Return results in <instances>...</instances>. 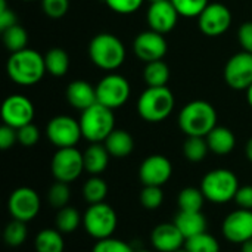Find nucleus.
<instances>
[{
	"label": "nucleus",
	"instance_id": "1",
	"mask_svg": "<svg viewBox=\"0 0 252 252\" xmlns=\"http://www.w3.org/2000/svg\"><path fill=\"white\" fill-rule=\"evenodd\" d=\"M6 72L9 78L18 86H24V87L34 86L47 72L44 56L28 47L10 53L6 63Z\"/></svg>",
	"mask_w": 252,
	"mask_h": 252
},
{
	"label": "nucleus",
	"instance_id": "2",
	"mask_svg": "<svg viewBox=\"0 0 252 252\" xmlns=\"http://www.w3.org/2000/svg\"><path fill=\"white\" fill-rule=\"evenodd\" d=\"M179 127L186 136L207 137L217 127V111L207 100H192L179 114Z\"/></svg>",
	"mask_w": 252,
	"mask_h": 252
},
{
	"label": "nucleus",
	"instance_id": "3",
	"mask_svg": "<svg viewBox=\"0 0 252 252\" xmlns=\"http://www.w3.org/2000/svg\"><path fill=\"white\" fill-rule=\"evenodd\" d=\"M124 43L111 32H100L90 40L89 58L100 69H118L126 61Z\"/></svg>",
	"mask_w": 252,
	"mask_h": 252
},
{
	"label": "nucleus",
	"instance_id": "4",
	"mask_svg": "<svg viewBox=\"0 0 252 252\" xmlns=\"http://www.w3.org/2000/svg\"><path fill=\"white\" fill-rule=\"evenodd\" d=\"M176 105L173 92L167 87H148L137 99V114L148 123L167 120Z\"/></svg>",
	"mask_w": 252,
	"mask_h": 252
},
{
	"label": "nucleus",
	"instance_id": "5",
	"mask_svg": "<svg viewBox=\"0 0 252 252\" xmlns=\"http://www.w3.org/2000/svg\"><path fill=\"white\" fill-rule=\"evenodd\" d=\"M80 127L83 137L90 143H102L115 130L114 111L94 103L93 106L84 109L80 115Z\"/></svg>",
	"mask_w": 252,
	"mask_h": 252
},
{
	"label": "nucleus",
	"instance_id": "6",
	"mask_svg": "<svg viewBox=\"0 0 252 252\" xmlns=\"http://www.w3.org/2000/svg\"><path fill=\"white\" fill-rule=\"evenodd\" d=\"M239 188L241 186L236 174L227 168L211 170L201 182V190L205 199L214 204H226L235 199Z\"/></svg>",
	"mask_w": 252,
	"mask_h": 252
},
{
	"label": "nucleus",
	"instance_id": "7",
	"mask_svg": "<svg viewBox=\"0 0 252 252\" xmlns=\"http://www.w3.org/2000/svg\"><path fill=\"white\" fill-rule=\"evenodd\" d=\"M117 224H118L117 213L106 202L90 205L83 216V226L87 235L96 241L111 238L117 229Z\"/></svg>",
	"mask_w": 252,
	"mask_h": 252
},
{
	"label": "nucleus",
	"instance_id": "8",
	"mask_svg": "<svg viewBox=\"0 0 252 252\" xmlns=\"http://www.w3.org/2000/svg\"><path fill=\"white\" fill-rule=\"evenodd\" d=\"M130 93L131 87L127 78L115 72L105 75L96 86L97 103L112 111L126 105V102L130 97Z\"/></svg>",
	"mask_w": 252,
	"mask_h": 252
},
{
	"label": "nucleus",
	"instance_id": "9",
	"mask_svg": "<svg viewBox=\"0 0 252 252\" xmlns=\"http://www.w3.org/2000/svg\"><path fill=\"white\" fill-rule=\"evenodd\" d=\"M84 170V157L77 148H61L52 158V174L56 182L71 183Z\"/></svg>",
	"mask_w": 252,
	"mask_h": 252
},
{
	"label": "nucleus",
	"instance_id": "10",
	"mask_svg": "<svg viewBox=\"0 0 252 252\" xmlns=\"http://www.w3.org/2000/svg\"><path fill=\"white\" fill-rule=\"evenodd\" d=\"M46 134L52 145L61 148H75L83 137L80 121L69 115H56L46 126Z\"/></svg>",
	"mask_w": 252,
	"mask_h": 252
},
{
	"label": "nucleus",
	"instance_id": "11",
	"mask_svg": "<svg viewBox=\"0 0 252 252\" xmlns=\"http://www.w3.org/2000/svg\"><path fill=\"white\" fill-rule=\"evenodd\" d=\"M41 208L38 193L31 188L15 189L7 199V211L12 219L28 223L37 217Z\"/></svg>",
	"mask_w": 252,
	"mask_h": 252
},
{
	"label": "nucleus",
	"instance_id": "12",
	"mask_svg": "<svg viewBox=\"0 0 252 252\" xmlns=\"http://www.w3.org/2000/svg\"><path fill=\"white\" fill-rule=\"evenodd\" d=\"M224 81L235 90H248L252 84V53L239 52L229 58L224 65Z\"/></svg>",
	"mask_w": 252,
	"mask_h": 252
},
{
	"label": "nucleus",
	"instance_id": "13",
	"mask_svg": "<svg viewBox=\"0 0 252 252\" xmlns=\"http://www.w3.org/2000/svg\"><path fill=\"white\" fill-rule=\"evenodd\" d=\"M35 109L32 102L24 94H10L1 105V120L6 126L21 128L32 123Z\"/></svg>",
	"mask_w": 252,
	"mask_h": 252
},
{
	"label": "nucleus",
	"instance_id": "14",
	"mask_svg": "<svg viewBox=\"0 0 252 252\" xmlns=\"http://www.w3.org/2000/svg\"><path fill=\"white\" fill-rule=\"evenodd\" d=\"M232 25V12L223 3H210L198 16V27L201 32L208 37H219L224 34Z\"/></svg>",
	"mask_w": 252,
	"mask_h": 252
},
{
	"label": "nucleus",
	"instance_id": "15",
	"mask_svg": "<svg viewBox=\"0 0 252 252\" xmlns=\"http://www.w3.org/2000/svg\"><path fill=\"white\" fill-rule=\"evenodd\" d=\"M133 50L140 61L149 63L154 61H161L168 50V44L164 34L148 30L137 34L133 41Z\"/></svg>",
	"mask_w": 252,
	"mask_h": 252
},
{
	"label": "nucleus",
	"instance_id": "16",
	"mask_svg": "<svg viewBox=\"0 0 252 252\" xmlns=\"http://www.w3.org/2000/svg\"><path fill=\"white\" fill-rule=\"evenodd\" d=\"M223 236L230 244H245L252 239V210L238 208L232 211L221 224Z\"/></svg>",
	"mask_w": 252,
	"mask_h": 252
},
{
	"label": "nucleus",
	"instance_id": "17",
	"mask_svg": "<svg viewBox=\"0 0 252 252\" xmlns=\"http://www.w3.org/2000/svg\"><path fill=\"white\" fill-rule=\"evenodd\" d=\"M173 174V165L164 155H151L143 159L139 167V179L143 186H159L162 188Z\"/></svg>",
	"mask_w": 252,
	"mask_h": 252
},
{
	"label": "nucleus",
	"instance_id": "18",
	"mask_svg": "<svg viewBox=\"0 0 252 252\" xmlns=\"http://www.w3.org/2000/svg\"><path fill=\"white\" fill-rule=\"evenodd\" d=\"M179 12L176 10L171 0H161L154 1L149 4L146 21L149 25V30H154L159 34H167L174 30L179 19Z\"/></svg>",
	"mask_w": 252,
	"mask_h": 252
},
{
	"label": "nucleus",
	"instance_id": "19",
	"mask_svg": "<svg viewBox=\"0 0 252 252\" xmlns=\"http://www.w3.org/2000/svg\"><path fill=\"white\" fill-rule=\"evenodd\" d=\"M185 236L174 223L158 224L151 233V244L158 252H174L185 247Z\"/></svg>",
	"mask_w": 252,
	"mask_h": 252
},
{
	"label": "nucleus",
	"instance_id": "20",
	"mask_svg": "<svg viewBox=\"0 0 252 252\" xmlns=\"http://www.w3.org/2000/svg\"><path fill=\"white\" fill-rule=\"evenodd\" d=\"M66 100L68 103L78 109L84 111L94 103H97V96H96V87H93L90 83L84 80H75L66 87Z\"/></svg>",
	"mask_w": 252,
	"mask_h": 252
},
{
	"label": "nucleus",
	"instance_id": "21",
	"mask_svg": "<svg viewBox=\"0 0 252 252\" xmlns=\"http://www.w3.org/2000/svg\"><path fill=\"white\" fill-rule=\"evenodd\" d=\"M173 223L182 232L185 239L207 232V219L202 211H179Z\"/></svg>",
	"mask_w": 252,
	"mask_h": 252
},
{
	"label": "nucleus",
	"instance_id": "22",
	"mask_svg": "<svg viewBox=\"0 0 252 252\" xmlns=\"http://www.w3.org/2000/svg\"><path fill=\"white\" fill-rule=\"evenodd\" d=\"M84 170L92 176L102 174L109 164V152L102 143H92L83 154Z\"/></svg>",
	"mask_w": 252,
	"mask_h": 252
},
{
	"label": "nucleus",
	"instance_id": "23",
	"mask_svg": "<svg viewBox=\"0 0 252 252\" xmlns=\"http://www.w3.org/2000/svg\"><path fill=\"white\" fill-rule=\"evenodd\" d=\"M205 139L210 151L216 155H227L235 149L236 145V137L227 127H214Z\"/></svg>",
	"mask_w": 252,
	"mask_h": 252
},
{
	"label": "nucleus",
	"instance_id": "24",
	"mask_svg": "<svg viewBox=\"0 0 252 252\" xmlns=\"http://www.w3.org/2000/svg\"><path fill=\"white\" fill-rule=\"evenodd\" d=\"M105 148L108 149L109 155L114 158H126L128 157L134 149V140L133 136L121 128H115L103 142Z\"/></svg>",
	"mask_w": 252,
	"mask_h": 252
},
{
	"label": "nucleus",
	"instance_id": "25",
	"mask_svg": "<svg viewBox=\"0 0 252 252\" xmlns=\"http://www.w3.org/2000/svg\"><path fill=\"white\" fill-rule=\"evenodd\" d=\"M34 248L37 252H63L65 250L63 236L56 227L55 229H43L35 236Z\"/></svg>",
	"mask_w": 252,
	"mask_h": 252
},
{
	"label": "nucleus",
	"instance_id": "26",
	"mask_svg": "<svg viewBox=\"0 0 252 252\" xmlns=\"http://www.w3.org/2000/svg\"><path fill=\"white\" fill-rule=\"evenodd\" d=\"M143 80L148 87H162L167 86L170 80V68L168 65L161 61H154L146 63L143 69Z\"/></svg>",
	"mask_w": 252,
	"mask_h": 252
},
{
	"label": "nucleus",
	"instance_id": "27",
	"mask_svg": "<svg viewBox=\"0 0 252 252\" xmlns=\"http://www.w3.org/2000/svg\"><path fill=\"white\" fill-rule=\"evenodd\" d=\"M46 69L53 77H63L69 69V56L61 47H53L44 55Z\"/></svg>",
	"mask_w": 252,
	"mask_h": 252
},
{
	"label": "nucleus",
	"instance_id": "28",
	"mask_svg": "<svg viewBox=\"0 0 252 252\" xmlns=\"http://www.w3.org/2000/svg\"><path fill=\"white\" fill-rule=\"evenodd\" d=\"M81 216L80 213L74 208V207H63L61 210H58V214L55 217V227L62 233V235H68V233H74L80 224H81Z\"/></svg>",
	"mask_w": 252,
	"mask_h": 252
},
{
	"label": "nucleus",
	"instance_id": "29",
	"mask_svg": "<svg viewBox=\"0 0 252 252\" xmlns=\"http://www.w3.org/2000/svg\"><path fill=\"white\" fill-rule=\"evenodd\" d=\"M106 195H108V183L99 176H92L83 186V196L90 205L105 202Z\"/></svg>",
	"mask_w": 252,
	"mask_h": 252
},
{
	"label": "nucleus",
	"instance_id": "30",
	"mask_svg": "<svg viewBox=\"0 0 252 252\" xmlns=\"http://www.w3.org/2000/svg\"><path fill=\"white\" fill-rule=\"evenodd\" d=\"M1 37H3V43L6 46V49L10 52V53H15V52H19V50H24L27 49V44H28V32L24 27H21L19 24L1 31Z\"/></svg>",
	"mask_w": 252,
	"mask_h": 252
},
{
	"label": "nucleus",
	"instance_id": "31",
	"mask_svg": "<svg viewBox=\"0 0 252 252\" xmlns=\"http://www.w3.org/2000/svg\"><path fill=\"white\" fill-rule=\"evenodd\" d=\"M208 152H210V148H208L205 137L188 136V139L183 143V155L190 162L204 161Z\"/></svg>",
	"mask_w": 252,
	"mask_h": 252
},
{
	"label": "nucleus",
	"instance_id": "32",
	"mask_svg": "<svg viewBox=\"0 0 252 252\" xmlns=\"http://www.w3.org/2000/svg\"><path fill=\"white\" fill-rule=\"evenodd\" d=\"M205 196L198 188H185L177 196L180 211H202Z\"/></svg>",
	"mask_w": 252,
	"mask_h": 252
},
{
	"label": "nucleus",
	"instance_id": "33",
	"mask_svg": "<svg viewBox=\"0 0 252 252\" xmlns=\"http://www.w3.org/2000/svg\"><path fill=\"white\" fill-rule=\"evenodd\" d=\"M185 248L189 252H220V244L214 236L204 232L186 239Z\"/></svg>",
	"mask_w": 252,
	"mask_h": 252
},
{
	"label": "nucleus",
	"instance_id": "34",
	"mask_svg": "<svg viewBox=\"0 0 252 252\" xmlns=\"http://www.w3.org/2000/svg\"><path fill=\"white\" fill-rule=\"evenodd\" d=\"M27 236H28L27 223L15 220V219L10 223H7V226L4 227V232H3V238H4L6 245H9L12 248L21 247L25 242Z\"/></svg>",
	"mask_w": 252,
	"mask_h": 252
},
{
	"label": "nucleus",
	"instance_id": "35",
	"mask_svg": "<svg viewBox=\"0 0 252 252\" xmlns=\"http://www.w3.org/2000/svg\"><path fill=\"white\" fill-rule=\"evenodd\" d=\"M47 199H49V204L56 210L66 207L71 199V190L68 188V183H62V182L53 183L49 189Z\"/></svg>",
	"mask_w": 252,
	"mask_h": 252
},
{
	"label": "nucleus",
	"instance_id": "36",
	"mask_svg": "<svg viewBox=\"0 0 252 252\" xmlns=\"http://www.w3.org/2000/svg\"><path fill=\"white\" fill-rule=\"evenodd\" d=\"M171 3L179 15L185 18H198L210 4L208 0H171Z\"/></svg>",
	"mask_w": 252,
	"mask_h": 252
},
{
	"label": "nucleus",
	"instance_id": "37",
	"mask_svg": "<svg viewBox=\"0 0 252 252\" xmlns=\"http://www.w3.org/2000/svg\"><path fill=\"white\" fill-rule=\"evenodd\" d=\"M164 202V193L159 186H143L140 190V204L143 208L152 211L158 210Z\"/></svg>",
	"mask_w": 252,
	"mask_h": 252
},
{
	"label": "nucleus",
	"instance_id": "38",
	"mask_svg": "<svg viewBox=\"0 0 252 252\" xmlns=\"http://www.w3.org/2000/svg\"><path fill=\"white\" fill-rule=\"evenodd\" d=\"M92 252H136L127 242L115 238H106L102 241H97L93 247Z\"/></svg>",
	"mask_w": 252,
	"mask_h": 252
},
{
	"label": "nucleus",
	"instance_id": "39",
	"mask_svg": "<svg viewBox=\"0 0 252 252\" xmlns=\"http://www.w3.org/2000/svg\"><path fill=\"white\" fill-rule=\"evenodd\" d=\"M43 12L53 19H59L66 15L69 9V0H41Z\"/></svg>",
	"mask_w": 252,
	"mask_h": 252
},
{
	"label": "nucleus",
	"instance_id": "40",
	"mask_svg": "<svg viewBox=\"0 0 252 252\" xmlns=\"http://www.w3.org/2000/svg\"><path fill=\"white\" fill-rule=\"evenodd\" d=\"M16 133H18V143L27 148L37 145V142L40 140V130L32 123L18 128Z\"/></svg>",
	"mask_w": 252,
	"mask_h": 252
},
{
	"label": "nucleus",
	"instance_id": "41",
	"mask_svg": "<svg viewBox=\"0 0 252 252\" xmlns=\"http://www.w3.org/2000/svg\"><path fill=\"white\" fill-rule=\"evenodd\" d=\"M108 7L120 15H130L140 9L145 0H105Z\"/></svg>",
	"mask_w": 252,
	"mask_h": 252
},
{
	"label": "nucleus",
	"instance_id": "42",
	"mask_svg": "<svg viewBox=\"0 0 252 252\" xmlns=\"http://www.w3.org/2000/svg\"><path fill=\"white\" fill-rule=\"evenodd\" d=\"M16 15L12 7L7 6L6 0H0V30L4 31L13 25H16Z\"/></svg>",
	"mask_w": 252,
	"mask_h": 252
},
{
	"label": "nucleus",
	"instance_id": "43",
	"mask_svg": "<svg viewBox=\"0 0 252 252\" xmlns=\"http://www.w3.org/2000/svg\"><path fill=\"white\" fill-rule=\"evenodd\" d=\"M15 143H18V133L16 128L3 124L0 127V149L6 151L9 148H12Z\"/></svg>",
	"mask_w": 252,
	"mask_h": 252
},
{
	"label": "nucleus",
	"instance_id": "44",
	"mask_svg": "<svg viewBox=\"0 0 252 252\" xmlns=\"http://www.w3.org/2000/svg\"><path fill=\"white\" fill-rule=\"evenodd\" d=\"M238 40L242 50L252 53V21L244 22L238 31Z\"/></svg>",
	"mask_w": 252,
	"mask_h": 252
},
{
	"label": "nucleus",
	"instance_id": "45",
	"mask_svg": "<svg viewBox=\"0 0 252 252\" xmlns=\"http://www.w3.org/2000/svg\"><path fill=\"white\" fill-rule=\"evenodd\" d=\"M236 202V205L239 208L244 210H252V186L247 185V186H241L236 192V196L233 199Z\"/></svg>",
	"mask_w": 252,
	"mask_h": 252
},
{
	"label": "nucleus",
	"instance_id": "46",
	"mask_svg": "<svg viewBox=\"0 0 252 252\" xmlns=\"http://www.w3.org/2000/svg\"><path fill=\"white\" fill-rule=\"evenodd\" d=\"M245 155H247L248 161L252 162V137L247 142V145H245Z\"/></svg>",
	"mask_w": 252,
	"mask_h": 252
},
{
	"label": "nucleus",
	"instance_id": "47",
	"mask_svg": "<svg viewBox=\"0 0 252 252\" xmlns=\"http://www.w3.org/2000/svg\"><path fill=\"white\" fill-rule=\"evenodd\" d=\"M242 252H252V239L242 244Z\"/></svg>",
	"mask_w": 252,
	"mask_h": 252
},
{
	"label": "nucleus",
	"instance_id": "48",
	"mask_svg": "<svg viewBox=\"0 0 252 252\" xmlns=\"http://www.w3.org/2000/svg\"><path fill=\"white\" fill-rule=\"evenodd\" d=\"M247 99H248V103L251 105V108H252V84H251V87L247 90Z\"/></svg>",
	"mask_w": 252,
	"mask_h": 252
},
{
	"label": "nucleus",
	"instance_id": "49",
	"mask_svg": "<svg viewBox=\"0 0 252 252\" xmlns=\"http://www.w3.org/2000/svg\"><path fill=\"white\" fill-rule=\"evenodd\" d=\"M174 252H189V251H188V250H186L185 247H182V248H179L177 251H174Z\"/></svg>",
	"mask_w": 252,
	"mask_h": 252
},
{
	"label": "nucleus",
	"instance_id": "50",
	"mask_svg": "<svg viewBox=\"0 0 252 252\" xmlns=\"http://www.w3.org/2000/svg\"><path fill=\"white\" fill-rule=\"evenodd\" d=\"M136 252H151V251H148V250H140V251H136Z\"/></svg>",
	"mask_w": 252,
	"mask_h": 252
},
{
	"label": "nucleus",
	"instance_id": "51",
	"mask_svg": "<svg viewBox=\"0 0 252 252\" xmlns=\"http://www.w3.org/2000/svg\"><path fill=\"white\" fill-rule=\"evenodd\" d=\"M148 1H151V3H154V1H161V0H148Z\"/></svg>",
	"mask_w": 252,
	"mask_h": 252
},
{
	"label": "nucleus",
	"instance_id": "52",
	"mask_svg": "<svg viewBox=\"0 0 252 252\" xmlns=\"http://www.w3.org/2000/svg\"><path fill=\"white\" fill-rule=\"evenodd\" d=\"M24 1H32V0H24Z\"/></svg>",
	"mask_w": 252,
	"mask_h": 252
}]
</instances>
